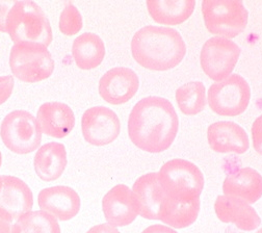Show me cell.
Segmentation results:
<instances>
[{
  "label": "cell",
  "instance_id": "obj_2",
  "mask_svg": "<svg viewBox=\"0 0 262 233\" xmlns=\"http://www.w3.org/2000/svg\"><path fill=\"white\" fill-rule=\"evenodd\" d=\"M131 52L136 61L144 68L167 71L182 61L186 46L177 30L148 25L135 33L131 41Z\"/></svg>",
  "mask_w": 262,
  "mask_h": 233
},
{
  "label": "cell",
  "instance_id": "obj_12",
  "mask_svg": "<svg viewBox=\"0 0 262 233\" xmlns=\"http://www.w3.org/2000/svg\"><path fill=\"white\" fill-rule=\"evenodd\" d=\"M140 80L137 73L126 67L108 70L99 80V94L110 104L120 105L128 102L137 94Z\"/></svg>",
  "mask_w": 262,
  "mask_h": 233
},
{
  "label": "cell",
  "instance_id": "obj_4",
  "mask_svg": "<svg viewBox=\"0 0 262 233\" xmlns=\"http://www.w3.org/2000/svg\"><path fill=\"white\" fill-rule=\"evenodd\" d=\"M10 67L15 77L25 83H36L49 78L54 71V60L47 47L41 44H14Z\"/></svg>",
  "mask_w": 262,
  "mask_h": 233
},
{
  "label": "cell",
  "instance_id": "obj_3",
  "mask_svg": "<svg viewBox=\"0 0 262 233\" xmlns=\"http://www.w3.org/2000/svg\"><path fill=\"white\" fill-rule=\"evenodd\" d=\"M7 33L14 44L34 43L48 47L52 42V28L41 7L35 2H16L12 8Z\"/></svg>",
  "mask_w": 262,
  "mask_h": 233
},
{
  "label": "cell",
  "instance_id": "obj_20",
  "mask_svg": "<svg viewBox=\"0 0 262 233\" xmlns=\"http://www.w3.org/2000/svg\"><path fill=\"white\" fill-rule=\"evenodd\" d=\"M67 150L57 142H50L39 148L34 158L35 172L46 182L58 179L67 166Z\"/></svg>",
  "mask_w": 262,
  "mask_h": 233
},
{
  "label": "cell",
  "instance_id": "obj_16",
  "mask_svg": "<svg viewBox=\"0 0 262 233\" xmlns=\"http://www.w3.org/2000/svg\"><path fill=\"white\" fill-rule=\"evenodd\" d=\"M102 210L107 224L116 228L130 225L138 217L133 192L125 184H118L106 193L102 200Z\"/></svg>",
  "mask_w": 262,
  "mask_h": 233
},
{
  "label": "cell",
  "instance_id": "obj_14",
  "mask_svg": "<svg viewBox=\"0 0 262 233\" xmlns=\"http://www.w3.org/2000/svg\"><path fill=\"white\" fill-rule=\"evenodd\" d=\"M41 210L49 214L57 221L72 220L80 210V198L70 186L55 185L42 189L38 196Z\"/></svg>",
  "mask_w": 262,
  "mask_h": 233
},
{
  "label": "cell",
  "instance_id": "obj_33",
  "mask_svg": "<svg viewBox=\"0 0 262 233\" xmlns=\"http://www.w3.org/2000/svg\"><path fill=\"white\" fill-rule=\"evenodd\" d=\"M2 163H3V155H2V152H0V166H2Z\"/></svg>",
  "mask_w": 262,
  "mask_h": 233
},
{
  "label": "cell",
  "instance_id": "obj_19",
  "mask_svg": "<svg viewBox=\"0 0 262 233\" xmlns=\"http://www.w3.org/2000/svg\"><path fill=\"white\" fill-rule=\"evenodd\" d=\"M225 196L235 197L251 204L262 197V176L252 168H243L229 174L223 183Z\"/></svg>",
  "mask_w": 262,
  "mask_h": 233
},
{
  "label": "cell",
  "instance_id": "obj_25",
  "mask_svg": "<svg viewBox=\"0 0 262 233\" xmlns=\"http://www.w3.org/2000/svg\"><path fill=\"white\" fill-rule=\"evenodd\" d=\"M12 233H61L58 221L43 210L29 211L19 218Z\"/></svg>",
  "mask_w": 262,
  "mask_h": 233
},
{
  "label": "cell",
  "instance_id": "obj_5",
  "mask_svg": "<svg viewBox=\"0 0 262 233\" xmlns=\"http://www.w3.org/2000/svg\"><path fill=\"white\" fill-rule=\"evenodd\" d=\"M202 14L207 30L225 39H233L248 24V11L239 0H204Z\"/></svg>",
  "mask_w": 262,
  "mask_h": 233
},
{
  "label": "cell",
  "instance_id": "obj_21",
  "mask_svg": "<svg viewBox=\"0 0 262 233\" xmlns=\"http://www.w3.org/2000/svg\"><path fill=\"white\" fill-rule=\"evenodd\" d=\"M200 205V198L182 199L167 195L161 206L159 220L175 229L186 228L198 218Z\"/></svg>",
  "mask_w": 262,
  "mask_h": 233
},
{
  "label": "cell",
  "instance_id": "obj_1",
  "mask_svg": "<svg viewBox=\"0 0 262 233\" xmlns=\"http://www.w3.org/2000/svg\"><path fill=\"white\" fill-rule=\"evenodd\" d=\"M179 127L178 116L169 100L150 96L135 105L128 119L129 138L138 148L159 153L175 141Z\"/></svg>",
  "mask_w": 262,
  "mask_h": 233
},
{
  "label": "cell",
  "instance_id": "obj_32",
  "mask_svg": "<svg viewBox=\"0 0 262 233\" xmlns=\"http://www.w3.org/2000/svg\"><path fill=\"white\" fill-rule=\"evenodd\" d=\"M13 223L0 217V233H12Z\"/></svg>",
  "mask_w": 262,
  "mask_h": 233
},
{
  "label": "cell",
  "instance_id": "obj_9",
  "mask_svg": "<svg viewBox=\"0 0 262 233\" xmlns=\"http://www.w3.org/2000/svg\"><path fill=\"white\" fill-rule=\"evenodd\" d=\"M239 46L231 40L214 37L205 42L200 54L204 73L215 82L230 76L241 56Z\"/></svg>",
  "mask_w": 262,
  "mask_h": 233
},
{
  "label": "cell",
  "instance_id": "obj_34",
  "mask_svg": "<svg viewBox=\"0 0 262 233\" xmlns=\"http://www.w3.org/2000/svg\"><path fill=\"white\" fill-rule=\"evenodd\" d=\"M2 185H3V182H2V176H0V189H2Z\"/></svg>",
  "mask_w": 262,
  "mask_h": 233
},
{
  "label": "cell",
  "instance_id": "obj_29",
  "mask_svg": "<svg viewBox=\"0 0 262 233\" xmlns=\"http://www.w3.org/2000/svg\"><path fill=\"white\" fill-rule=\"evenodd\" d=\"M17 0H0V32L7 33V22Z\"/></svg>",
  "mask_w": 262,
  "mask_h": 233
},
{
  "label": "cell",
  "instance_id": "obj_30",
  "mask_svg": "<svg viewBox=\"0 0 262 233\" xmlns=\"http://www.w3.org/2000/svg\"><path fill=\"white\" fill-rule=\"evenodd\" d=\"M86 233H120V231L116 227L104 223L92 227Z\"/></svg>",
  "mask_w": 262,
  "mask_h": 233
},
{
  "label": "cell",
  "instance_id": "obj_15",
  "mask_svg": "<svg viewBox=\"0 0 262 233\" xmlns=\"http://www.w3.org/2000/svg\"><path fill=\"white\" fill-rule=\"evenodd\" d=\"M207 141L217 153L244 154L249 149V137L246 130L230 121L211 124L207 129Z\"/></svg>",
  "mask_w": 262,
  "mask_h": 233
},
{
  "label": "cell",
  "instance_id": "obj_18",
  "mask_svg": "<svg viewBox=\"0 0 262 233\" xmlns=\"http://www.w3.org/2000/svg\"><path fill=\"white\" fill-rule=\"evenodd\" d=\"M216 217L223 223L234 224L244 231H253L261 224L257 211L244 200L221 195L214 202Z\"/></svg>",
  "mask_w": 262,
  "mask_h": 233
},
{
  "label": "cell",
  "instance_id": "obj_6",
  "mask_svg": "<svg viewBox=\"0 0 262 233\" xmlns=\"http://www.w3.org/2000/svg\"><path fill=\"white\" fill-rule=\"evenodd\" d=\"M157 174L168 196L182 199L200 198L204 187V177L194 163L175 158L163 164Z\"/></svg>",
  "mask_w": 262,
  "mask_h": 233
},
{
  "label": "cell",
  "instance_id": "obj_17",
  "mask_svg": "<svg viewBox=\"0 0 262 233\" xmlns=\"http://www.w3.org/2000/svg\"><path fill=\"white\" fill-rule=\"evenodd\" d=\"M37 121L42 133L54 139H63L75 126V115L66 103L45 102L38 110Z\"/></svg>",
  "mask_w": 262,
  "mask_h": 233
},
{
  "label": "cell",
  "instance_id": "obj_11",
  "mask_svg": "<svg viewBox=\"0 0 262 233\" xmlns=\"http://www.w3.org/2000/svg\"><path fill=\"white\" fill-rule=\"evenodd\" d=\"M0 189V217L13 224L34 207V194L29 186L20 178L2 176Z\"/></svg>",
  "mask_w": 262,
  "mask_h": 233
},
{
  "label": "cell",
  "instance_id": "obj_35",
  "mask_svg": "<svg viewBox=\"0 0 262 233\" xmlns=\"http://www.w3.org/2000/svg\"><path fill=\"white\" fill-rule=\"evenodd\" d=\"M257 233H262V228H261V229H259V230H258V232H257Z\"/></svg>",
  "mask_w": 262,
  "mask_h": 233
},
{
  "label": "cell",
  "instance_id": "obj_10",
  "mask_svg": "<svg viewBox=\"0 0 262 233\" xmlns=\"http://www.w3.org/2000/svg\"><path fill=\"white\" fill-rule=\"evenodd\" d=\"M81 131L85 142L93 146H106L117 140L121 124L117 114L105 107L88 109L81 118Z\"/></svg>",
  "mask_w": 262,
  "mask_h": 233
},
{
  "label": "cell",
  "instance_id": "obj_7",
  "mask_svg": "<svg viewBox=\"0 0 262 233\" xmlns=\"http://www.w3.org/2000/svg\"><path fill=\"white\" fill-rule=\"evenodd\" d=\"M0 138L9 150L24 155L40 147L42 130L34 115L18 110L4 119L0 125Z\"/></svg>",
  "mask_w": 262,
  "mask_h": 233
},
{
  "label": "cell",
  "instance_id": "obj_24",
  "mask_svg": "<svg viewBox=\"0 0 262 233\" xmlns=\"http://www.w3.org/2000/svg\"><path fill=\"white\" fill-rule=\"evenodd\" d=\"M176 101L185 116H195L206 107V90L202 82L191 81L176 91Z\"/></svg>",
  "mask_w": 262,
  "mask_h": 233
},
{
  "label": "cell",
  "instance_id": "obj_22",
  "mask_svg": "<svg viewBox=\"0 0 262 233\" xmlns=\"http://www.w3.org/2000/svg\"><path fill=\"white\" fill-rule=\"evenodd\" d=\"M147 9L151 18L158 24L179 25L193 13L194 0H148Z\"/></svg>",
  "mask_w": 262,
  "mask_h": 233
},
{
  "label": "cell",
  "instance_id": "obj_26",
  "mask_svg": "<svg viewBox=\"0 0 262 233\" xmlns=\"http://www.w3.org/2000/svg\"><path fill=\"white\" fill-rule=\"evenodd\" d=\"M83 25V20L78 9L72 4L68 3L59 16L58 27L64 36H74L78 33Z\"/></svg>",
  "mask_w": 262,
  "mask_h": 233
},
{
  "label": "cell",
  "instance_id": "obj_23",
  "mask_svg": "<svg viewBox=\"0 0 262 233\" xmlns=\"http://www.w3.org/2000/svg\"><path fill=\"white\" fill-rule=\"evenodd\" d=\"M72 55L78 68L92 70L103 61L105 46L102 39L96 33L84 32L74 40Z\"/></svg>",
  "mask_w": 262,
  "mask_h": 233
},
{
  "label": "cell",
  "instance_id": "obj_31",
  "mask_svg": "<svg viewBox=\"0 0 262 233\" xmlns=\"http://www.w3.org/2000/svg\"><path fill=\"white\" fill-rule=\"evenodd\" d=\"M142 233H177L174 229L165 225H152L147 227Z\"/></svg>",
  "mask_w": 262,
  "mask_h": 233
},
{
  "label": "cell",
  "instance_id": "obj_13",
  "mask_svg": "<svg viewBox=\"0 0 262 233\" xmlns=\"http://www.w3.org/2000/svg\"><path fill=\"white\" fill-rule=\"evenodd\" d=\"M134 204L138 215L148 220H159L163 201L167 197L157 173L142 175L134 183Z\"/></svg>",
  "mask_w": 262,
  "mask_h": 233
},
{
  "label": "cell",
  "instance_id": "obj_28",
  "mask_svg": "<svg viewBox=\"0 0 262 233\" xmlns=\"http://www.w3.org/2000/svg\"><path fill=\"white\" fill-rule=\"evenodd\" d=\"M251 132L254 149L258 154L262 155V115L254 121Z\"/></svg>",
  "mask_w": 262,
  "mask_h": 233
},
{
  "label": "cell",
  "instance_id": "obj_27",
  "mask_svg": "<svg viewBox=\"0 0 262 233\" xmlns=\"http://www.w3.org/2000/svg\"><path fill=\"white\" fill-rule=\"evenodd\" d=\"M15 81L13 76H0V105L7 102L14 91Z\"/></svg>",
  "mask_w": 262,
  "mask_h": 233
},
{
  "label": "cell",
  "instance_id": "obj_8",
  "mask_svg": "<svg viewBox=\"0 0 262 233\" xmlns=\"http://www.w3.org/2000/svg\"><path fill=\"white\" fill-rule=\"evenodd\" d=\"M208 105L223 117H237L246 112L251 100V89L238 74L213 83L208 90Z\"/></svg>",
  "mask_w": 262,
  "mask_h": 233
}]
</instances>
